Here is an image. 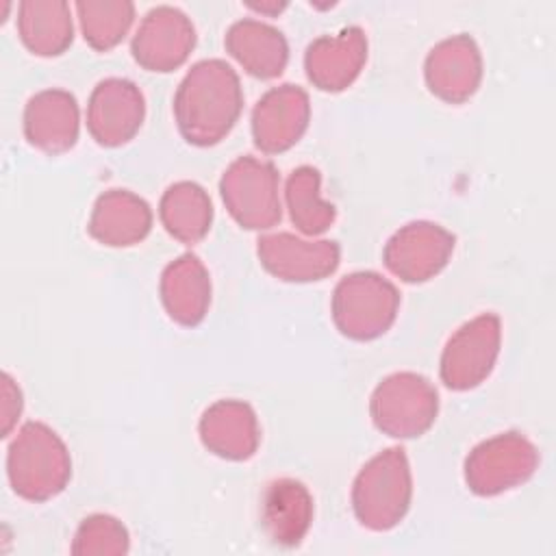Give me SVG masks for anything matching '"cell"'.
<instances>
[{
  "mask_svg": "<svg viewBox=\"0 0 556 556\" xmlns=\"http://www.w3.org/2000/svg\"><path fill=\"white\" fill-rule=\"evenodd\" d=\"M278 169L265 159L243 154L222 174L219 193L230 217L248 230H267L280 222Z\"/></svg>",
  "mask_w": 556,
  "mask_h": 556,
  "instance_id": "cell-6",
  "label": "cell"
},
{
  "mask_svg": "<svg viewBox=\"0 0 556 556\" xmlns=\"http://www.w3.org/2000/svg\"><path fill=\"white\" fill-rule=\"evenodd\" d=\"M413 476L402 447H387L369 458L352 484V510L361 526L384 532L395 528L408 513Z\"/></svg>",
  "mask_w": 556,
  "mask_h": 556,
  "instance_id": "cell-3",
  "label": "cell"
},
{
  "mask_svg": "<svg viewBox=\"0 0 556 556\" xmlns=\"http://www.w3.org/2000/svg\"><path fill=\"white\" fill-rule=\"evenodd\" d=\"M128 547L130 536L126 526L104 513L85 517L72 541V554L76 556H122Z\"/></svg>",
  "mask_w": 556,
  "mask_h": 556,
  "instance_id": "cell-26",
  "label": "cell"
},
{
  "mask_svg": "<svg viewBox=\"0 0 556 556\" xmlns=\"http://www.w3.org/2000/svg\"><path fill=\"white\" fill-rule=\"evenodd\" d=\"M159 295L167 315L180 326H198L211 306V276L206 265L191 252L165 265Z\"/></svg>",
  "mask_w": 556,
  "mask_h": 556,
  "instance_id": "cell-20",
  "label": "cell"
},
{
  "mask_svg": "<svg viewBox=\"0 0 556 556\" xmlns=\"http://www.w3.org/2000/svg\"><path fill=\"white\" fill-rule=\"evenodd\" d=\"M400 308L397 287L378 271H352L343 276L330 302L339 332L354 341H371L384 334Z\"/></svg>",
  "mask_w": 556,
  "mask_h": 556,
  "instance_id": "cell-4",
  "label": "cell"
},
{
  "mask_svg": "<svg viewBox=\"0 0 556 556\" xmlns=\"http://www.w3.org/2000/svg\"><path fill=\"white\" fill-rule=\"evenodd\" d=\"M22 43L39 56L63 54L74 39L70 4L63 0H24L17 7Z\"/></svg>",
  "mask_w": 556,
  "mask_h": 556,
  "instance_id": "cell-22",
  "label": "cell"
},
{
  "mask_svg": "<svg viewBox=\"0 0 556 556\" xmlns=\"http://www.w3.org/2000/svg\"><path fill=\"white\" fill-rule=\"evenodd\" d=\"M367 61V35L361 26H345L334 35H321L306 46L304 70L321 91L350 87Z\"/></svg>",
  "mask_w": 556,
  "mask_h": 556,
  "instance_id": "cell-15",
  "label": "cell"
},
{
  "mask_svg": "<svg viewBox=\"0 0 556 556\" xmlns=\"http://www.w3.org/2000/svg\"><path fill=\"white\" fill-rule=\"evenodd\" d=\"M454 245L456 237L447 228L417 219L389 237L382 250V261L400 280L426 282L447 265Z\"/></svg>",
  "mask_w": 556,
  "mask_h": 556,
  "instance_id": "cell-9",
  "label": "cell"
},
{
  "mask_svg": "<svg viewBox=\"0 0 556 556\" xmlns=\"http://www.w3.org/2000/svg\"><path fill=\"white\" fill-rule=\"evenodd\" d=\"M261 265L285 282H315L339 267L341 248L332 239L308 241L291 232L263 235L256 241Z\"/></svg>",
  "mask_w": 556,
  "mask_h": 556,
  "instance_id": "cell-12",
  "label": "cell"
},
{
  "mask_svg": "<svg viewBox=\"0 0 556 556\" xmlns=\"http://www.w3.org/2000/svg\"><path fill=\"white\" fill-rule=\"evenodd\" d=\"M163 228L180 243H198L206 237L213 222V204L204 187L193 180L169 185L159 202Z\"/></svg>",
  "mask_w": 556,
  "mask_h": 556,
  "instance_id": "cell-23",
  "label": "cell"
},
{
  "mask_svg": "<svg viewBox=\"0 0 556 556\" xmlns=\"http://www.w3.org/2000/svg\"><path fill=\"white\" fill-rule=\"evenodd\" d=\"M319 187H321V174L313 165L295 167L289 174L285 185L289 217L300 232L311 237L326 232L337 217L334 204L321 198Z\"/></svg>",
  "mask_w": 556,
  "mask_h": 556,
  "instance_id": "cell-24",
  "label": "cell"
},
{
  "mask_svg": "<svg viewBox=\"0 0 556 556\" xmlns=\"http://www.w3.org/2000/svg\"><path fill=\"white\" fill-rule=\"evenodd\" d=\"M152 228V208L150 204L128 191V189H109L98 195L93 202L87 230L102 245L128 248L148 237Z\"/></svg>",
  "mask_w": 556,
  "mask_h": 556,
  "instance_id": "cell-19",
  "label": "cell"
},
{
  "mask_svg": "<svg viewBox=\"0 0 556 556\" xmlns=\"http://www.w3.org/2000/svg\"><path fill=\"white\" fill-rule=\"evenodd\" d=\"M146 117V98L141 89L119 76L100 80L87 102V130L96 143L117 148L128 143Z\"/></svg>",
  "mask_w": 556,
  "mask_h": 556,
  "instance_id": "cell-11",
  "label": "cell"
},
{
  "mask_svg": "<svg viewBox=\"0 0 556 556\" xmlns=\"http://www.w3.org/2000/svg\"><path fill=\"white\" fill-rule=\"evenodd\" d=\"M226 50L254 78H276L289 61V46L285 35L256 17H241L230 24L224 37Z\"/></svg>",
  "mask_w": 556,
  "mask_h": 556,
  "instance_id": "cell-21",
  "label": "cell"
},
{
  "mask_svg": "<svg viewBox=\"0 0 556 556\" xmlns=\"http://www.w3.org/2000/svg\"><path fill=\"white\" fill-rule=\"evenodd\" d=\"M539 467L536 445L521 432H500L480 441L465 458V482L471 493L493 497L534 476Z\"/></svg>",
  "mask_w": 556,
  "mask_h": 556,
  "instance_id": "cell-7",
  "label": "cell"
},
{
  "mask_svg": "<svg viewBox=\"0 0 556 556\" xmlns=\"http://www.w3.org/2000/svg\"><path fill=\"white\" fill-rule=\"evenodd\" d=\"M437 413L434 384L415 371H395L382 378L369 397L374 426L393 439L421 437L434 424Z\"/></svg>",
  "mask_w": 556,
  "mask_h": 556,
  "instance_id": "cell-5",
  "label": "cell"
},
{
  "mask_svg": "<svg viewBox=\"0 0 556 556\" xmlns=\"http://www.w3.org/2000/svg\"><path fill=\"white\" fill-rule=\"evenodd\" d=\"M85 41L100 52L115 48L135 20V4L128 0H80L76 2Z\"/></svg>",
  "mask_w": 556,
  "mask_h": 556,
  "instance_id": "cell-25",
  "label": "cell"
},
{
  "mask_svg": "<svg viewBox=\"0 0 556 556\" xmlns=\"http://www.w3.org/2000/svg\"><path fill=\"white\" fill-rule=\"evenodd\" d=\"M11 489L28 502L56 497L72 478V458L63 439L43 421H26L7 450Z\"/></svg>",
  "mask_w": 556,
  "mask_h": 556,
  "instance_id": "cell-2",
  "label": "cell"
},
{
  "mask_svg": "<svg viewBox=\"0 0 556 556\" xmlns=\"http://www.w3.org/2000/svg\"><path fill=\"white\" fill-rule=\"evenodd\" d=\"M313 495L295 478H276L263 491L261 526L274 545H300L313 523Z\"/></svg>",
  "mask_w": 556,
  "mask_h": 556,
  "instance_id": "cell-18",
  "label": "cell"
},
{
  "mask_svg": "<svg viewBox=\"0 0 556 556\" xmlns=\"http://www.w3.org/2000/svg\"><path fill=\"white\" fill-rule=\"evenodd\" d=\"M195 46V28L185 11L172 4L152 7L139 22L130 52L150 72H172L180 67Z\"/></svg>",
  "mask_w": 556,
  "mask_h": 556,
  "instance_id": "cell-10",
  "label": "cell"
},
{
  "mask_svg": "<svg viewBox=\"0 0 556 556\" xmlns=\"http://www.w3.org/2000/svg\"><path fill=\"white\" fill-rule=\"evenodd\" d=\"M243 109L239 74L222 59H202L174 93V117L180 135L200 148L219 143Z\"/></svg>",
  "mask_w": 556,
  "mask_h": 556,
  "instance_id": "cell-1",
  "label": "cell"
},
{
  "mask_svg": "<svg viewBox=\"0 0 556 556\" xmlns=\"http://www.w3.org/2000/svg\"><path fill=\"white\" fill-rule=\"evenodd\" d=\"M311 100L300 85H278L265 91L252 109V139L265 154L293 148L306 132Z\"/></svg>",
  "mask_w": 556,
  "mask_h": 556,
  "instance_id": "cell-13",
  "label": "cell"
},
{
  "mask_svg": "<svg viewBox=\"0 0 556 556\" xmlns=\"http://www.w3.org/2000/svg\"><path fill=\"white\" fill-rule=\"evenodd\" d=\"M248 7L265 15H278L280 11L287 9V2H248Z\"/></svg>",
  "mask_w": 556,
  "mask_h": 556,
  "instance_id": "cell-28",
  "label": "cell"
},
{
  "mask_svg": "<svg viewBox=\"0 0 556 556\" xmlns=\"http://www.w3.org/2000/svg\"><path fill=\"white\" fill-rule=\"evenodd\" d=\"M502 345V319L480 313L465 321L445 343L439 376L452 391H469L484 382L495 367Z\"/></svg>",
  "mask_w": 556,
  "mask_h": 556,
  "instance_id": "cell-8",
  "label": "cell"
},
{
  "mask_svg": "<svg viewBox=\"0 0 556 556\" xmlns=\"http://www.w3.org/2000/svg\"><path fill=\"white\" fill-rule=\"evenodd\" d=\"M202 445L226 460H248L261 443L254 408L243 400H217L198 424Z\"/></svg>",
  "mask_w": 556,
  "mask_h": 556,
  "instance_id": "cell-17",
  "label": "cell"
},
{
  "mask_svg": "<svg viewBox=\"0 0 556 556\" xmlns=\"http://www.w3.org/2000/svg\"><path fill=\"white\" fill-rule=\"evenodd\" d=\"M80 130V113L74 93L65 89H41L24 106V137L46 154L74 148Z\"/></svg>",
  "mask_w": 556,
  "mask_h": 556,
  "instance_id": "cell-16",
  "label": "cell"
},
{
  "mask_svg": "<svg viewBox=\"0 0 556 556\" xmlns=\"http://www.w3.org/2000/svg\"><path fill=\"white\" fill-rule=\"evenodd\" d=\"M424 78L428 89L450 104L469 100L482 80V54L476 39L458 33L434 43L424 63Z\"/></svg>",
  "mask_w": 556,
  "mask_h": 556,
  "instance_id": "cell-14",
  "label": "cell"
},
{
  "mask_svg": "<svg viewBox=\"0 0 556 556\" xmlns=\"http://www.w3.org/2000/svg\"><path fill=\"white\" fill-rule=\"evenodd\" d=\"M22 391L11 374H2V437H9L22 415Z\"/></svg>",
  "mask_w": 556,
  "mask_h": 556,
  "instance_id": "cell-27",
  "label": "cell"
}]
</instances>
